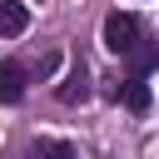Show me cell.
Instances as JSON below:
<instances>
[{
	"mask_svg": "<svg viewBox=\"0 0 159 159\" xmlns=\"http://www.w3.org/2000/svg\"><path fill=\"white\" fill-rule=\"evenodd\" d=\"M134 45H139V20H134L129 10H109V15H104V50L129 55Z\"/></svg>",
	"mask_w": 159,
	"mask_h": 159,
	"instance_id": "6da1fadb",
	"label": "cell"
},
{
	"mask_svg": "<svg viewBox=\"0 0 159 159\" xmlns=\"http://www.w3.org/2000/svg\"><path fill=\"white\" fill-rule=\"evenodd\" d=\"M25 94V65L20 60H0V104H15Z\"/></svg>",
	"mask_w": 159,
	"mask_h": 159,
	"instance_id": "7a4b0ae2",
	"label": "cell"
},
{
	"mask_svg": "<svg viewBox=\"0 0 159 159\" xmlns=\"http://www.w3.org/2000/svg\"><path fill=\"white\" fill-rule=\"evenodd\" d=\"M25 30H30L25 0H0V35H25Z\"/></svg>",
	"mask_w": 159,
	"mask_h": 159,
	"instance_id": "3957f363",
	"label": "cell"
},
{
	"mask_svg": "<svg viewBox=\"0 0 159 159\" xmlns=\"http://www.w3.org/2000/svg\"><path fill=\"white\" fill-rule=\"evenodd\" d=\"M124 60H129V75H149V70H159V40H139Z\"/></svg>",
	"mask_w": 159,
	"mask_h": 159,
	"instance_id": "277c9868",
	"label": "cell"
},
{
	"mask_svg": "<svg viewBox=\"0 0 159 159\" xmlns=\"http://www.w3.org/2000/svg\"><path fill=\"white\" fill-rule=\"evenodd\" d=\"M84 94H89V70H84V65H75V70L65 75V84H60V99H65V104H80Z\"/></svg>",
	"mask_w": 159,
	"mask_h": 159,
	"instance_id": "5b68a950",
	"label": "cell"
},
{
	"mask_svg": "<svg viewBox=\"0 0 159 159\" xmlns=\"http://www.w3.org/2000/svg\"><path fill=\"white\" fill-rule=\"evenodd\" d=\"M149 99H154V94H149L144 75H129V84H124V104H129L134 114H144V109H149Z\"/></svg>",
	"mask_w": 159,
	"mask_h": 159,
	"instance_id": "8992f818",
	"label": "cell"
},
{
	"mask_svg": "<svg viewBox=\"0 0 159 159\" xmlns=\"http://www.w3.org/2000/svg\"><path fill=\"white\" fill-rule=\"evenodd\" d=\"M35 159H75V144H65V139H45V144H35Z\"/></svg>",
	"mask_w": 159,
	"mask_h": 159,
	"instance_id": "52a82bcc",
	"label": "cell"
}]
</instances>
